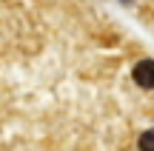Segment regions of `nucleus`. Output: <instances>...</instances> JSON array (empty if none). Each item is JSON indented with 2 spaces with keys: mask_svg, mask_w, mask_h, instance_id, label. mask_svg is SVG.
Masks as SVG:
<instances>
[{
  "mask_svg": "<svg viewBox=\"0 0 154 151\" xmlns=\"http://www.w3.org/2000/svg\"><path fill=\"white\" fill-rule=\"evenodd\" d=\"M134 83L140 89H154V60L151 57H146L134 66Z\"/></svg>",
  "mask_w": 154,
  "mask_h": 151,
  "instance_id": "1",
  "label": "nucleus"
},
{
  "mask_svg": "<svg viewBox=\"0 0 154 151\" xmlns=\"http://www.w3.org/2000/svg\"><path fill=\"white\" fill-rule=\"evenodd\" d=\"M140 151H154V128L140 134Z\"/></svg>",
  "mask_w": 154,
  "mask_h": 151,
  "instance_id": "2",
  "label": "nucleus"
}]
</instances>
